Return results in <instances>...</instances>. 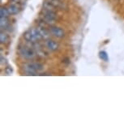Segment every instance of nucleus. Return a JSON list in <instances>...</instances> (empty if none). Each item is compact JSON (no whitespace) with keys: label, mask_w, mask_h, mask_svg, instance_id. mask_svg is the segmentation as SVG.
<instances>
[{"label":"nucleus","mask_w":124,"mask_h":124,"mask_svg":"<svg viewBox=\"0 0 124 124\" xmlns=\"http://www.w3.org/2000/svg\"><path fill=\"white\" fill-rule=\"evenodd\" d=\"M44 66L43 64L40 63V62H29V63H25L23 66V70L27 75L30 76H36L37 73L43 71Z\"/></svg>","instance_id":"nucleus-1"},{"label":"nucleus","mask_w":124,"mask_h":124,"mask_svg":"<svg viewBox=\"0 0 124 124\" xmlns=\"http://www.w3.org/2000/svg\"><path fill=\"white\" fill-rule=\"evenodd\" d=\"M41 20L42 22L48 25H54L56 24L58 20V16L55 11H50V10H46V9H43L41 11Z\"/></svg>","instance_id":"nucleus-2"},{"label":"nucleus","mask_w":124,"mask_h":124,"mask_svg":"<svg viewBox=\"0 0 124 124\" xmlns=\"http://www.w3.org/2000/svg\"><path fill=\"white\" fill-rule=\"evenodd\" d=\"M23 37H24L25 41L31 43H36L38 41H41V39H43L41 35L40 34L37 28V29H31L28 30L24 33Z\"/></svg>","instance_id":"nucleus-3"},{"label":"nucleus","mask_w":124,"mask_h":124,"mask_svg":"<svg viewBox=\"0 0 124 124\" xmlns=\"http://www.w3.org/2000/svg\"><path fill=\"white\" fill-rule=\"evenodd\" d=\"M19 54L22 58L28 60H32L36 57L37 53L34 49L26 46H20L18 49Z\"/></svg>","instance_id":"nucleus-4"},{"label":"nucleus","mask_w":124,"mask_h":124,"mask_svg":"<svg viewBox=\"0 0 124 124\" xmlns=\"http://www.w3.org/2000/svg\"><path fill=\"white\" fill-rule=\"evenodd\" d=\"M49 31H50V34H52L53 36H54L57 38H63L66 35L65 31L62 28L54 26V25H50L49 28Z\"/></svg>","instance_id":"nucleus-5"},{"label":"nucleus","mask_w":124,"mask_h":124,"mask_svg":"<svg viewBox=\"0 0 124 124\" xmlns=\"http://www.w3.org/2000/svg\"><path fill=\"white\" fill-rule=\"evenodd\" d=\"M45 46L50 51H57L60 46L59 43L52 39H46V41H45Z\"/></svg>","instance_id":"nucleus-6"},{"label":"nucleus","mask_w":124,"mask_h":124,"mask_svg":"<svg viewBox=\"0 0 124 124\" xmlns=\"http://www.w3.org/2000/svg\"><path fill=\"white\" fill-rule=\"evenodd\" d=\"M8 10L10 15H17L20 11V4L16 3H11L10 5L8 7Z\"/></svg>","instance_id":"nucleus-7"},{"label":"nucleus","mask_w":124,"mask_h":124,"mask_svg":"<svg viewBox=\"0 0 124 124\" xmlns=\"http://www.w3.org/2000/svg\"><path fill=\"white\" fill-rule=\"evenodd\" d=\"M10 26L9 24L8 17H0V27H1V31L5 30Z\"/></svg>","instance_id":"nucleus-8"},{"label":"nucleus","mask_w":124,"mask_h":124,"mask_svg":"<svg viewBox=\"0 0 124 124\" xmlns=\"http://www.w3.org/2000/svg\"><path fill=\"white\" fill-rule=\"evenodd\" d=\"M10 41V37L5 32L1 31L0 32V43L1 44H7Z\"/></svg>","instance_id":"nucleus-9"},{"label":"nucleus","mask_w":124,"mask_h":124,"mask_svg":"<svg viewBox=\"0 0 124 124\" xmlns=\"http://www.w3.org/2000/svg\"><path fill=\"white\" fill-rule=\"evenodd\" d=\"M37 29H38L40 34L41 35V37H42L43 39L46 40V39L49 38V37H50V32H49L50 31L48 32L47 30L43 27H37Z\"/></svg>","instance_id":"nucleus-10"},{"label":"nucleus","mask_w":124,"mask_h":124,"mask_svg":"<svg viewBox=\"0 0 124 124\" xmlns=\"http://www.w3.org/2000/svg\"><path fill=\"white\" fill-rule=\"evenodd\" d=\"M98 56H99L100 59H101L102 61H104V62H109V56L106 51L101 50L99 54H98Z\"/></svg>","instance_id":"nucleus-11"},{"label":"nucleus","mask_w":124,"mask_h":124,"mask_svg":"<svg viewBox=\"0 0 124 124\" xmlns=\"http://www.w3.org/2000/svg\"><path fill=\"white\" fill-rule=\"evenodd\" d=\"M9 15L10 14L8 12V8L1 7V9H0V17H8Z\"/></svg>","instance_id":"nucleus-12"},{"label":"nucleus","mask_w":124,"mask_h":124,"mask_svg":"<svg viewBox=\"0 0 124 124\" xmlns=\"http://www.w3.org/2000/svg\"><path fill=\"white\" fill-rule=\"evenodd\" d=\"M5 72H6L7 75H9V76H10V75H11L13 73V68L10 66H8L5 68Z\"/></svg>","instance_id":"nucleus-13"},{"label":"nucleus","mask_w":124,"mask_h":124,"mask_svg":"<svg viewBox=\"0 0 124 124\" xmlns=\"http://www.w3.org/2000/svg\"><path fill=\"white\" fill-rule=\"evenodd\" d=\"M0 63H1V65L8 64V60H7V58H4L3 55H1V57H0Z\"/></svg>","instance_id":"nucleus-14"},{"label":"nucleus","mask_w":124,"mask_h":124,"mask_svg":"<svg viewBox=\"0 0 124 124\" xmlns=\"http://www.w3.org/2000/svg\"><path fill=\"white\" fill-rule=\"evenodd\" d=\"M11 3H18V4H23V3H25L26 0H10Z\"/></svg>","instance_id":"nucleus-15"}]
</instances>
